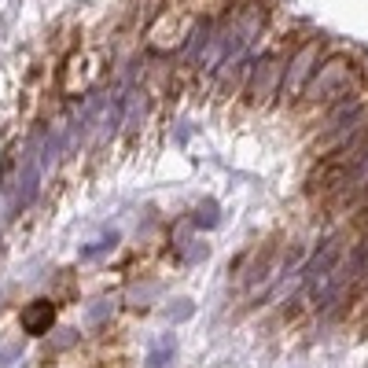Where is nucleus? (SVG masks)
Masks as SVG:
<instances>
[{
  "label": "nucleus",
  "mask_w": 368,
  "mask_h": 368,
  "mask_svg": "<svg viewBox=\"0 0 368 368\" xmlns=\"http://www.w3.org/2000/svg\"><path fill=\"white\" fill-rule=\"evenodd\" d=\"M339 243L343 239L339 236H331V239H324L321 243V250L310 258V265L302 269V280H306V287H324L328 280H331V273H335V262H339Z\"/></svg>",
  "instance_id": "39448f33"
},
{
  "label": "nucleus",
  "mask_w": 368,
  "mask_h": 368,
  "mask_svg": "<svg viewBox=\"0 0 368 368\" xmlns=\"http://www.w3.org/2000/svg\"><path fill=\"white\" fill-rule=\"evenodd\" d=\"M107 313H110V302H100V306H92L89 310V324L96 328V324H103L107 321Z\"/></svg>",
  "instance_id": "1a4fd4ad"
},
{
  "label": "nucleus",
  "mask_w": 368,
  "mask_h": 368,
  "mask_svg": "<svg viewBox=\"0 0 368 368\" xmlns=\"http://www.w3.org/2000/svg\"><path fill=\"white\" fill-rule=\"evenodd\" d=\"M103 56H96V52H74L67 59V67H63V89L67 92H77V89H89L96 77L103 74Z\"/></svg>",
  "instance_id": "20e7f679"
},
{
  "label": "nucleus",
  "mask_w": 368,
  "mask_h": 368,
  "mask_svg": "<svg viewBox=\"0 0 368 368\" xmlns=\"http://www.w3.org/2000/svg\"><path fill=\"white\" fill-rule=\"evenodd\" d=\"M74 339H77V335H74V331H67V335H59V339H56V346H70Z\"/></svg>",
  "instance_id": "9b49d317"
},
{
  "label": "nucleus",
  "mask_w": 368,
  "mask_h": 368,
  "mask_svg": "<svg viewBox=\"0 0 368 368\" xmlns=\"http://www.w3.org/2000/svg\"><path fill=\"white\" fill-rule=\"evenodd\" d=\"M173 357H177V339H173V335H163L158 346L148 354V368H173Z\"/></svg>",
  "instance_id": "0eeeda50"
},
{
  "label": "nucleus",
  "mask_w": 368,
  "mask_h": 368,
  "mask_svg": "<svg viewBox=\"0 0 368 368\" xmlns=\"http://www.w3.org/2000/svg\"><path fill=\"white\" fill-rule=\"evenodd\" d=\"M191 313V306H188V302L184 298H177V302H173V306L166 310V317H170V321H184V317Z\"/></svg>",
  "instance_id": "6e6552de"
},
{
  "label": "nucleus",
  "mask_w": 368,
  "mask_h": 368,
  "mask_svg": "<svg viewBox=\"0 0 368 368\" xmlns=\"http://www.w3.org/2000/svg\"><path fill=\"white\" fill-rule=\"evenodd\" d=\"M284 82V59L280 56H265L250 67V82H247V100L254 107H265L273 96L280 92Z\"/></svg>",
  "instance_id": "7ed1b4c3"
},
{
  "label": "nucleus",
  "mask_w": 368,
  "mask_h": 368,
  "mask_svg": "<svg viewBox=\"0 0 368 368\" xmlns=\"http://www.w3.org/2000/svg\"><path fill=\"white\" fill-rule=\"evenodd\" d=\"M52 324H56V302H52V298H34V302L23 310V328H26L30 335L52 331Z\"/></svg>",
  "instance_id": "423d86ee"
},
{
  "label": "nucleus",
  "mask_w": 368,
  "mask_h": 368,
  "mask_svg": "<svg viewBox=\"0 0 368 368\" xmlns=\"http://www.w3.org/2000/svg\"><path fill=\"white\" fill-rule=\"evenodd\" d=\"M317 59H321V41H306L291 59H287L284 82H280L284 100H295V96H302V89H306V82H310L313 70H317Z\"/></svg>",
  "instance_id": "f03ea898"
},
{
  "label": "nucleus",
  "mask_w": 368,
  "mask_h": 368,
  "mask_svg": "<svg viewBox=\"0 0 368 368\" xmlns=\"http://www.w3.org/2000/svg\"><path fill=\"white\" fill-rule=\"evenodd\" d=\"M361 77V70L350 63L346 56H335L328 59L324 67H317L313 77L306 82V89H302V96H306L310 107H321V103H331V100H343L346 89H354V82Z\"/></svg>",
  "instance_id": "f257e3e1"
},
{
  "label": "nucleus",
  "mask_w": 368,
  "mask_h": 368,
  "mask_svg": "<svg viewBox=\"0 0 368 368\" xmlns=\"http://www.w3.org/2000/svg\"><path fill=\"white\" fill-rule=\"evenodd\" d=\"M15 354H19V346H15V343H8V346H0V368H8Z\"/></svg>",
  "instance_id": "9d476101"
}]
</instances>
